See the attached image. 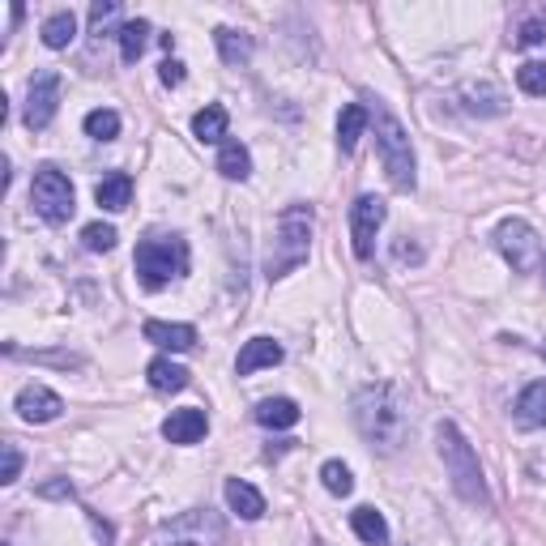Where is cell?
Returning <instances> with one entry per match:
<instances>
[{
	"instance_id": "obj_8",
	"label": "cell",
	"mask_w": 546,
	"mask_h": 546,
	"mask_svg": "<svg viewBox=\"0 0 546 546\" xmlns=\"http://www.w3.org/2000/svg\"><path fill=\"white\" fill-rule=\"evenodd\" d=\"M495 248L517 273H534L542 265V239L525 218H504L495 227Z\"/></svg>"
},
{
	"instance_id": "obj_25",
	"label": "cell",
	"mask_w": 546,
	"mask_h": 546,
	"mask_svg": "<svg viewBox=\"0 0 546 546\" xmlns=\"http://www.w3.org/2000/svg\"><path fill=\"white\" fill-rule=\"evenodd\" d=\"M146 380H150L154 393H180V389H188V367L171 363V359L163 355V359H154V363L146 367Z\"/></svg>"
},
{
	"instance_id": "obj_26",
	"label": "cell",
	"mask_w": 546,
	"mask_h": 546,
	"mask_svg": "<svg viewBox=\"0 0 546 546\" xmlns=\"http://www.w3.org/2000/svg\"><path fill=\"white\" fill-rule=\"evenodd\" d=\"M43 43L52 47V52H64L73 39H77V18H73V9H60V13H52V18L43 22Z\"/></svg>"
},
{
	"instance_id": "obj_20",
	"label": "cell",
	"mask_w": 546,
	"mask_h": 546,
	"mask_svg": "<svg viewBox=\"0 0 546 546\" xmlns=\"http://www.w3.org/2000/svg\"><path fill=\"white\" fill-rule=\"evenodd\" d=\"M303 419V410L295 406L291 397H265L261 406H256V423L269 427V431H286V427H295Z\"/></svg>"
},
{
	"instance_id": "obj_32",
	"label": "cell",
	"mask_w": 546,
	"mask_h": 546,
	"mask_svg": "<svg viewBox=\"0 0 546 546\" xmlns=\"http://www.w3.org/2000/svg\"><path fill=\"white\" fill-rule=\"evenodd\" d=\"M116 18H120L116 0H99V5H90V35H111V22Z\"/></svg>"
},
{
	"instance_id": "obj_11",
	"label": "cell",
	"mask_w": 546,
	"mask_h": 546,
	"mask_svg": "<svg viewBox=\"0 0 546 546\" xmlns=\"http://www.w3.org/2000/svg\"><path fill=\"white\" fill-rule=\"evenodd\" d=\"M13 410H18L26 423H52V419H60L64 401H60V393L47 389V384H26V389L13 397Z\"/></svg>"
},
{
	"instance_id": "obj_37",
	"label": "cell",
	"mask_w": 546,
	"mask_h": 546,
	"mask_svg": "<svg viewBox=\"0 0 546 546\" xmlns=\"http://www.w3.org/2000/svg\"><path fill=\"white\" fill-rule=\"evenodd\" d=\"M393 252H397V261H423V252L414 248V244H406V239H401V244H397Z\"/></svg>"
},
{
	"instance_id": "obj_23",
	"label": "cell",
	"mask_w": 546,
	"mask_h": 546,
	"mask_svg": "<svg viewBox=\"0 0 546 546\" xmlns=\"http://www.w3.org/2000/svg\"><path fill=\"white\" fill-rule=\"evenodd\" d=\"M367 124H372V111H367L363 103H346L342 116H337V146L350 154V150L359 146V137H363Z\"/></svg>"
},
{
	"instance_id": "obj_38",
	"label": "cell",
	"mask_w": 546,
	"mask_h": 546,
	"mask_svg": "<svg viewBox=\"0 0 546 546\" xmlns=\"http://www.w3.org/2000/svg\"><path fill=\"white\" fill-rule=\"evenodd\" d=\"M542 273H546V252H542Z\"/></svg>"
},
{
	"instance_id": "obj_16",
	"label": "cell",
	"mask_w": 546,
	"mask_h": 546,
	"mask_svg": "<svg viewBox=\"0 0 546 546\" xmlns=\"http://www.w3.org/2000/svg\"><path fill=\"white\" fill-rule=\"evenodd\" d=\"M517 427L525 431H538L546 427V380H534V384H525L521 397H517Z\"/></svg>"
},
{
	"instance_id": "obj_33",
	"label": "cell",
	"mask_w": 546,
	"mask_h": 546,
	"mask_svg": "<svg viewBox=\"0 0 546 546\" xmlns=\"http://www.w3.org/2000/svg\"><path fill=\"white\" fill-rule=\"evenodd\" d=\"M538 43H546V13L517 26V47H538Z\"/></svg>"
},
{
	"instance_id": "obj_4",
	"label": "cell",
	"mask_w": 546,
	"mask_h": 546,
	"mask_svg": "<svg viewBox=\"0 0 546 546\" xmlns=\"http://www.w3.org/2000/svg\"><path fill=\"white\" fill-rule=\"evenodd\" d=\"M372 111V128H376V154H380V167L389 175V184L397 192H414L419 184V171H414V146H410V133L389 107H367Z\"/></svg>"
},
{
	"instance_id": "obj_35",
	"label": "cell",
	"mask_w": 546,
	"mask_h": 546,
	"mask_svg": "<svg viewBox=\"0 0 546 546\" xmlns=\"http://www.w3.org/2000/svg\"><path fill=\"white\" fill-rule=\"evenodd\" d=\"M158 77H163V86H180V82H184V64L175 60V56H167L163 69H158Z\"/></svg>"
},
{
	"instance_id": "obj_22",
	"label": "cell",
	"mask_w": 546,
	"mask_h": 546,
	"mask_svg": "<svg viewBox=\"0 0 546 546\" xmlns=\"http://www.w3.org/2000/svg\"><path fill=\"white\" fill-rule=\"evenodd\" d=\"M214 43H218L222 64H231V69H239V64L252 60V35H244V30L218 26V30H214Z\"/></svg>"
},
{
	"instance_id": "obj_19",
	"label": "cell",
	"mask_w": 546,
	"mask_h": 546,
	"mask_svg": "<svg viewBox=\"0 0 546 546\" xmlns=\"http://www.w3.org/2000/svg\"><path fill=\"white\" fill-rule=\"evenodd\" d=\"M146 342L163 346V350H192L197 346V329L192 325H167V320H146Z\"/></svg>"
},
{
	"instance_id": "obj_24",
	"label": "cell",
	"mask_w": 546,
	"mask_h": 546,
	"mask_svg": "<svg viewBox=\"0 0 546 546\" xmlns=\"http://www.w3.org/2000/svg\"><path fill=\"white\" fill-rule=\"evenodd\" d=\"M218 175L222 180H239L244 184L248 175H252V154H248V146L244 141H222V150H218Z\"/></svg>"
},
{
	"instance_id": "obj_34",
	"label": "cell",
	"mask_w": 546,
	"mask_h": 546,
	"mask_svg": "<svg viewBox=\"0 0 546 546\" xmlns=\"http://www.w3.org/2000/svg\"><path fill=\"white\" fill-rule=\"evenodd\" d=\"M18 474H22V453L13 444H5V470H0V483L13 487V483H18Z\"/></svg>"
},
{
	"instance_id": "obj_14",
	"label": "cell",
	"mask_w": 546,
	"mask_h": 546,
	"mask_svg": "<svg viewBox=\"0 0 546 546\" xmlns=\"http://www.w3.org/2000/svg\"><path fill=\"white\" fill-rule=\"evenodd\" d=\"M222 495H227V508L235 512L239 521H261L265 517V495L256 491L252 483H244V478H227Z\"/></svg>"
},
{
	"instance_id": "obj_29",
	"label": "cell",
	"mask_w": 546,
	"mask_h": 546,
	"mask_svg": "<svg viewBox=\"0 0 546 546\" xmlns=\"http://www.w3.org/2000/svg\"><path fill=\"white\" fill-rule=\"evenodd\" d=\"M320 483H325L329 495H350L355 491V474H350L346 461H325L320 465Z\"/></svg>"
},
{
	"instance_id": "obj_12",
	"label": "cell",
	"mask_w": 546,
	"mask_h": 546,
	"mask_svg": "<svg viewBox=\"0 0 546 546\" xmlns=\"http://www.w3.org/2000/svg\"><path fill=\"white\" fill-rule=\"evenodd\" d=\"M205 431H210V419H205V410H197V406L171 410L163 419V440H171V444H197V440H205Z\"/></svg>"
},
{
	"instance_id": "obj_18",
	"label": "cell",
	"mask_w": 546,
	"mask_h": 546,
	"mask_svg": "<svg viewBox=\"0 0 546 546\" xmlns=\"http://www.w3.org/2000/svg\"><path fill=\"white\" fill-rule=\"evenodd\" d=\"M350 529H355V538L363 546H389V521H384V512H376L372 504L350 512Z\"/></svg>"
},
{
	"instance_id": "obj_15",
	"label": "cell",
	"mask_w": 546,
	"mask_h": 546,
	"mask_svg": "<svg viewBox=\"0 0 546 546\" xmlns=\"http://www.w3.org/2000/svg\"><path fill=\"white\" fill-rule=\"evenodd\" d=\"M278 363H282V346L273 342V337H252V342H244V350H239L235 372L252 376V372H261V367H278Z\"/></svg>"
},
{
	"instance_id": "obj_28",
	"label": "cell",
	"mask_w": 546,
	"mask_h": 546,
	"mask_svg": "<svg viewBox=\"0 0 546 546\" xmlns=\"http://www.w3.org/2000/svg\"><path fill=\"white\" fill-rule=\"evenodd\" d=\"M82 128H86V137H94V141H116L120 137V116L111 107H99V111H90V116L82 120Z\"/></svg>"
},
{
	"instance_id": "obj_36",
	"label": "cell",
	"mask_w": 546,
	"mask_h": 546,
	"mask_svg": "<svg viewBox=\"0 0 546 546\" xmlns=\"http://www.w3.org/2000/svg\"><path fill=\"white\" fill-rule=\"evenodd\" d=\"M39 495H43V500H60V495H64V500H69L73 487H69V478H56V483H43V487H39Z\"/></svg>"
},
{
	"instance_id": "obj_30",
	"label": "cell",
	"mask_w": 546,
	"mask_h": 546,
	"mask_svg": "<svg viewBox=\"0 0 546 546\" xmlns=\"http://www.w3.org/2000/svg\"><path fill=\"white\" fill-rule=\"evenodd\" d=\"M517 86L529 94V99H542L546 94V60H525L517 69Z\"/></svg>"
},
{
	"instance_id": "obj_5",
	"label": "cell",
	"mask_w": 546,
	"mask_h": 546,
	"mask_svg": "<svg viewBox=\"0 0 546 546\" xmlns=\"http://www.w3.org/2000/svg\"><path fill=\"white\" fill-rule=\"evenodd\" d=\"M133 269L146 291H163L175 278L188 273V244L180 235H150L137 244V256H133Z\"/></svg>"
},
{
	"instance_id": "obj_9",
	"label": "cell",
	"mask_w": 546,
	"mask_h": 546,
	"mask_svg": "<svg viewBox=\"0 0 546 546\" xmlns=\"http://www.w3.org/2000/svg\"><path fill=\"white\" fill-rule=\"evenodd\" d=\"M384 218H389V205L372 192H363V197L350 205V239H355V256L359 261H372L376 252V231L384 227Z\"/></svg>"
},
{
	"instance_id": "obj_27",
	"label": "cell",
	"mask_w": 546,
	"mask_h": 546,
	"mask_svg": "<svg viewBox=\"0 0 546 546\" xmlns=\"http://www.w3.org/2000/svg\"><path fill=\"white\" fill-rule=\"evenodd\" d=\"M146 43H150V22H146V18L120 26V60H124V64H137L141 52H146Z\"/></svg>"
},
{
	"instance_id": "obj_39",
	"label": "cell",
	"mask_w": 546,
	"mask_h": 546,
	"mask_svg": "<svg viewBox=\"0 0 546 546\" xmlns=\"http://www.w3.org/2000/svg\"><path fill=\"white\" fill-rule=\"evenodd\" d=\"M542 359H546V342H542Z\"/></svg>"
},
{
	"instance_id": "obj_3",
	"label": "cell",
	"mask_w": 546,
	"mask_h": 546,
	"mask_svg": "<svg viewBox=\"0 0 546 546\" xmlns=\"http://www.w3.org/2000/svg\"><path fill=\"white\" fill-rule=\"evenodd\" d=\"M312 205H286L278 227H273V244H269V256H265V278L278 282L286 278L291 269H299L303 261H308L312 252Z\"/></svg>"
},
{
	"instance_id": "obj_21",
	"label": "cell",
	"mask_w": 546,
	"mask_h": 546,
	"mask_svg": "<svg viewBox=\"0 0 546 546\" xmlns=\"http://www.w3.org/2000/svg\"><path fill=\"white\" fill-rule=\"evenodd\" d=\"M94 201H99L103 210H111V214L128 210V201H133V175L116 171V175H107V180H99V184H94Z\"/></svg>"
},
{
	"instance_id": "obj_7",
	"label": "cell",
	"mask_w": 546,
	"mask_h": 546,
	"mask_svg": "<svg viewBox=\"0 0 546 546\" xmlns=\"http://www.w3.org/2000/svg\"><path fill=\"white\" fill-rule=\"evenodd\" d=\"M30 205H35V214L43 222H52V227H60V222H69L73 218V184H69V175H64L60 167L52 163H43L35 171V180H30Z\"/></svg>"
},
{
	"instance_id": "obj_31",
	"label": "cell",
	"mask_w": 546,
	"mask_h": 546,
	"mask_svg": "<svg viewBox=\"0 0 546 546\" xmlns=\"http://www.w3.org/2000/svg\"><path fill=\"white\" fill-rule=\"evenodd\" d=\"M116 227L111 222H90V227H82V244L90 248V252H111L116 248Z\"/></svg>"
},
{
	"instance_id": "obj_13",
	"label": "cell",
	"mask_w": 546,
	"mask_h": 546,
	"mask_svg": "<svg viewBox=\"0 0 546 546\" xmlns=\"http://www.w3.org/2000/svg\"><path fill=\"white\" fill-rule=\"evenodd\" d=\"M461 107L470 111V116H504L508 111V94L495 86V82H470L461 90Z\"/></svg>"
},
{
	"instance_id": "obj_1",
	"label": "cell",
	"mask_w": 546,
	"mask_h": 546,
	"mask_svg": "<svg viewBox=\"0 0 546 546\" xmlns=\"http://www.w3.org/2000/svg\"><path fill=\"white\" fill-rule=\"evenodd\" d=\"M350 414H355V427L372 453L389 457L410 436V410L393 384H363L350 401Z\"/></svg>"
},
{
	"instance_id": "obj_2",
	"label": "cell",
	"mask_w": 546,
	"mask_h": 546,
	"mask_svg": "<svg viewBox=\"0 0 546 546\" xmlns=\"http://www.w3.org/2000/svg\"><path fill=\"white\" fill-rule=\"evenodd\" d=\"M436 448H440V461L448 470V483L461 495L470 508H491V491H487V478H483V465H478L474 444L461 436L457 423H440L436 427Z\"/></svg>"
},
{
	"instance_id": "obj_10",
	"label": "cell",
	"mask_w": 546,
	"mask_h": 546,
	"mask_svg": "<svg viewBox=\"0 0 546 546\" xmlns=\"http://www.w3.org/2000/svg\"><path fill=\"white\" fill-rule=\"evenodd\" d=\"M60 90H64V77L60 73H39L35 82H30V90H26V128L30 133H39V128H47L56 120V111H60Z\"/></svg>"
},
{
	"instance_id": "obj_6",
	"label": "cell",
	"mask_w": 546,
	"mask_h": 546,
	"mask_svg": "<svg viewBox=\"0 0 546 546\" xmlns=\"http://www.w3.org/2000/svg\"><path fill=\"white\" fill-rule=\"evenodd\" d=\"M222 538H227V521L214 508H188L158 525L154 546H222Z\"/></svg>"
},
{
	"instance_id": "obj_17",
	"label": "cell",
	"mask_w": 546,
	"mask_h": 546,
	"mask_svg": "<svg viewBox=\"0 0 546 546\" xmlns=\"http://www.w3.org/2000/svg\"><path fill=\"white\" fill-rule=\"evenodd\" d=\"M227 128H231V116H227V107H201L197 116H192V137L205 141V146H222L227 141Z\"/></svg>"
}]
</instances>
